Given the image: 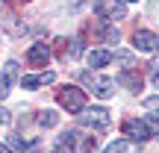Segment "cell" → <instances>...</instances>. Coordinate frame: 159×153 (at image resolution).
I'll return each mask as SVG.
<instances>
[{"mask_svg": "<svg viewBox=\"0 0 159 153\" xmlns=\"http://www.w3.org/2000/svg\"><path fill=\"white\" fill-rule=\"evenodd\" d=\"M56 100H59V106L68 109L71 115H80L85 109V91L77 88V85H65V88L56 94Z\"/></svg>", "mask_w": 159, "mask_h": 153, "instance_id": "1", "label": "cell"}, {"mask_svg": "<svg viewBox=\"0 0 159 153\" xmlns=\"http://www.w3.org/2000/svg\"><path fill=\"white\" fill-rule=\"evenodd\" d=\"M80 124L91 127V130H106V127L112 124V115L103 106H91V109H83V112H80Z\"/></svg>", "mask_w": 159, "mask_h": 153, "instance_id": "2", "label": "cell"}, {"mask_svg": "<svg viewBox=\"0 0 159 153\" xmlns=\"http://www.w3.org/2000/svg\"><path fill=\"white\" fill-rule=\"evenodd\" d=\"M80 79H83V83L89 85L97 97H103V100H109L112 91H115V79H109V77H97V74H91V71H83Z\"/></svg>", "mask_w": 159, "mask_h": 153, "instance_id": "3", "label": "cell"}, {"mask_svg": "<svg viewBox=\"0 0 159 153\" xmlns=\"http://www.w3.org/2000/svg\"><path fill=\"white\" fill-rule=\"evenodd\" d=\"M94 15L100 21H121L127 18L124 0H94Z\"/></svg>", "mask_w": 159, "mask_h": 153, "instance_id": "4", "label": "cell"}, {"mask_svg": "<svg viewBox=\"0 0 159 153\" xmlns=\"http://www.w3.org/2000/svg\"><path fill=\"white\" fill-rule=\"evenodd\" d=\"M133 47L144 50V53H156L159 50V35L150 33V29H136L133 33Z\"/></svg>", "mask_w": 159, "mask_h": 153, "instance_id": "5", "label": "cell"}, {"mask_svg": "<svg viewBox=\"0 0 159 153\" xmlns=\"http://www.w3.org/2000/svg\"><path fill=\"white\" fill-rule=\"evenodd\" d=\"M124 133H127V136H133L136 142H144V138H150V136H153L144 118H142V121H136V118H133V121H127V124H124Z\"/></svg>", "mask_w": 159, "mask_h": 153, "instance_id": "6", "label": "cell"}, {"mask_svg": "<svg viewBox=\"0 0 159 153\" xmlns=\"http://www.w3.org/2000/svg\"><path fill=\"white\" fill-rule=\"evenodd\" d=\"M15 77H18V65H15V62H6V65H3V74H0V100L9 97Z\"/></svg>", "mask_w": 159, "mask_h": 153, "instance_id": "7", "label": "cell"}, {"mask_svg": "<svg viewBox=\"0 0 159 153\" xmlns=\"http://www.w3.org/2000/svg\"><path fill=\"white\" fill-rule=\"evenodd\" d=\"M47 59H50V47H47L44 41H35V44L30 47V53H27L30 65H47Z\"/></svg>", "mask_w": 159, "mask_h": 153, "instance_id": "8", "label": "cell"}, {"mask_svg": "<svg viewBox=\"0 0 159 153\" xmlns=\"http://www.w3.org/2000/svg\"><path fill=\"white\" fill-rule=\"evenodd\" d=\"M139 150H142V142H136V138H118L103 153H139Z\"/></svg>", "mask_w": 159, "mask_h": 153, "instance_id": "9", "label": "cell"}, {"mask_svg": "<svg viewBox=\"0 0 159 153\" xmlns=\"http://www.w3.org/2000/svg\"><path fill=\"white\" fill-rule=\"evenodd\" d=\"M97 35H100L103 41H109V44L118 41V29H115V24H109V21H100V24H97Z\"/></svg>", "mask_w": 159, "mask_h": 153, "instance_id": "10", "label": "cell"}, {"mask_svg": "<svg viewBox=\"0 0 159 153\" xmlns=\"http://www.w3.org/2000/svg\"><path fill=\"white\" fill-rule=\"evenodd\" d=\"M112 62V53L109 50H91L89 53V65L91 68H103V65H109Z\"/></svg>", "mask_w": 159, "mask_h": 153, "instance_id": "11", "label": "cell"}, {"mask_svg": "<svg viewBox=\"0 0 159 153\" xmlns=\"http://www.w3.org/2000/svg\"><path fill=\"white\" fill-rule=\"evenodd\" d=\"M118 83H121V85H127L130 91H139V88H142V77L133 74V71H124V74L118 77Z\"/></svg>", "mask_w": 159, "mask_h": 153, "instance_id": "12", "label": "cell"}, {"mask_svg": "<svg viewBox=\"0 0 159 153\" xmlns=\"http://www.w3.org/2000/svg\"><path fill=\"white\" fill-rule=\"evenodd\" d=\"M112 59H115V62H118L124 71H130L133 65H136V62H133V53H130V50H115V56H112Z\"/></svg>", "mask_w": 159, "mask_h": 153, "instance_id": "13", "label": "cell"}, {"mask_svg": "<svg viewBox=\"0 0 159 153\" xmlns=\"http://www.w3.org/2000/svg\"><path fill=\"white\" fill-rule=\"evenodd\" d=\"M39 124H41V127H56V124H59V115L50 112V109H44V112L39 115Z\"/></svg>", "mask_w": 159, "mask_h": 153, "instance_id": "14", "label": "cell"}, {"mask_svg": "<svg viewBox=\"0 0 159 153\" xmlns=\"http://www.w3.org/2000/svg\"><path fill=\"white\" fill-rule=\"evenodd\" d=\"M59 147L74 150V147H77V133H62V136H59Z\"/></svg>", "mask_w": 159, "mask_h": 153, "instance_id": "15", "label": "cell"}, {"mask_svg": "<svg viewBox=\"0 0 159 153\" xmlns=\"http://www.w3.org/2000/svg\"><path fill=\"white\" fill-rule=\"evenodd\" d=\"M21 85H24V88H39V85H44V83H41V74H39V77L33 74V77H24Z\"/></svg>", "mask_w": 159, "mask_h": 153, "instance_id": "16", "label": "cell"}, {"mask_svg": "<svg viewBox=\"0 0 159 153\" xmlns=\"http://www.w3.org/2000/svg\"><path fill=\"white\" fill-rule=\"evenodd\" d=\"M148 74H150V79H153V85L159 88V59H153V62L148 65Z\"/></svg>", "mask_w": 159, "mask_h": 153, "instance_id": "17", "label": "cell"}, {"mask_svg": "<svg viewBox=\"0 0 159 153\" xmlns=\"http://www.w3.org/2000/svg\"><path fill=\"white\" fill-rule=\"evenodd\" d=\"M80 53H83V38H74V41H71V50H68V56H71V59H77Z\"/></svg>", "mask_w": 159, "mask_h": 153, "instance_id": "18", "label": "cell"}, {"mask_svg": "<svg viewBox=\"0 0 159 153\" xmlns=\"http://www.w3.org/2000/svg\"><path fill=\"white\" fill-rule=\"evenodd\" d=\"M144 109H153L159 115V97H148V100H144Z\"/></svg>", "mask_w": 159, "mask_h": 153, "instance_id": "19", "label": "cell"}, {"mask_svg": "<svg viewBox=\"0 0 159 153\" xmlns=\"http://www.w3.org/2000/svg\"><path fill=\"white\" fill-rule=\"evenodd\" d=\"M9 144H12V147H21V150H27V142H24L21 136H12V138H9Z\"/></svg>", "mask_w": 159, "mask_h": 153, "instance_id": "20", "label": "cell"}, {"mask_svg": "<svg viewBox=\"0 0 159 153\" xmlns=\"http://www.w3.org/2000/svg\"><path fill=\"white\" fill-rule=\"evenodd\" d=\"M83 150H85V153H94V150H97V138H85Z\"/></svg>", "mask_w": 159, "mask_h": 153, "instance_id": "21", "label": "cell"}, {"mask_svg": "<svg viewBox=\"0 0 159 153\" xmlns=\"http://www.w3.org/2000/svg\"><path fill=\"white\" fill-rule=\"evenodd\" d=\"M53 79H56V74H53V71H47V74H41V83H44V85H50Z\"/></svg>", "mask_w": 159, "mask_h": 153, "instance_id": "22", "label": "cell"}, {"mask_svg": "<svg viewBox=\"0 0 159 153\" xmlns=\"http://www.w3.org/2000/svg\"><path fill=\"white\" fill-rule=\"evenodd\" d=\"M3 124H9V112H6V109H0V127Z\"/></svg>", "mask_w": 159, "mask_h": 153, "instance_id": "23", "label": "cell"}, {"mask_svg": "<svg viewBox=\"0 0 159 153\" xmlns=\"http://www.w3.org/2000/svg\"><path fill=\"white\" fill-rule=\"evenodd\" d=\"M0 153H15V150H12L9 144H0Z\"/></svg>", "mask_w": 159, "mask_h": 153, "instance_id": "24", "label": "cell"}, {"mask_svg": "<svg viewBox=\"0 0 159 153\" xmlns=\"http://www.w3.org/2000/svg\"><path fill=\"white\" fill-rule=\"evenodd\" d=\"M27 153H44V150H41V147H39V144H33V147H30Z\"/></svg>", "mask_w": 159, "mask_h": 153, "instance_id": "25", "label": "cell"}, {"mask_svg": "<svg viewBox=\"0 0 159 153\" xmlns=\"http://www.w3.org/2000/svg\"><path fill=\"white\" fill-rule=\"evenodd\" d=\"M53 153H71L68 147H56V150H53Z\"/></svg>", "mask_w": 159, "mask_h": 153, "instance_id": "26", "label": "cell"}, {"mask_svg": "<svg viewBox=\"0 0 159 153\" xmlns=\"http://www.w3.org/2000/svg\"><path fill=\"white\" fill-rule=\"evenodd\" d=\"M127 3H139V0H127Z\"/></svg>", "mask_w": 159, "mask_h": 153, "instance_id": "27", "label": "cell"}, {"mask_svg": "<svg viewBox=\"0 0 159 153\" xmlns=\"http://www.w3.org/2000/svg\"><path fill=\"white\" fill-rule=\"evenodd\" d=\"M156 138H159V136H156Z\"/></svg>", "mask_w": 159, "mask_h": 153, "instance_id": "28", "label": "cell"}]
</instances>
